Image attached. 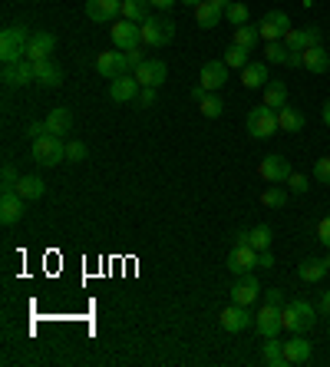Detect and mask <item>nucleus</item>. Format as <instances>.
<instances>
[{
    "mask_svg": "<svg viewBox=\"0 0 330 367\" xmlns=\"http://www.w3.org/2000/svg\"><path fill=\"white\" fill-rule=\"evenodd\" d=\"M142 106V110H152L155 103H159V87H142L139 93V100H136Z\"/></svg>",
    "mask_w": 330,
    "mask_h": 367,
    "instance_id": "obj_42",
    "label": "nucleus"
},
{
    "mask_svg": "<svg viewBox=\"0 0 330 367\" xmlns=\"http://www.w3.org/2000/svg\"><path fill=\"white\" fill-rule=\"evenodd\" d=\"M152 3L149 0H123V20H132V24H146L149 17H152Z\"/></svg>",
    "mask_w": 330,
    "mask_h": 367,
    "instance_id": "obj_26",
    "label": "nucleus"
},
{
    "mask_svg": "<svg viewBox=\"0 0 330 367\" xmlns=\"http://www.w3.org/2000/svg\"><path fill=\"white\" fill-rule=\"evenodd\" d=\"M288 189H291L294 195H304V192L311 189V182H307V176H301V172H291V179H288Z\"/></svg>",
    "mask_w": 330,
    "mask_h": 367,
    "instance_id": "obj_43",
    "label": "nucleus"
},
{
    "mask_svg": "<svg viewBox=\"0 0 330 367\" xmlns=\"http://www.w3.org/2000/svg\"><path fill=\"white\" fill-rule=\"evenodd\" d=\"M301 66L304 70H311V73H327L330 70V53L324 50V47H307L304 53H301Z\"/></svg>",
    "mask_w": 330,
    "mask_h": 367,
    "instance_id": "obj_22",
    "label": "nucleus"
},
{
    "mask_svg": "<svg viewBox=\"0 0 330 367\" xmlns=\"http://www.w3.org/2000/svg\"><path fill=\"white\" fill-rule=\"evenodd\" d=\"M26 216V199L17 189H3L0 195V222L3 225H17Z\"/></svg>",
    "mask_w": 330,
    "mask_h": 367,
    "instance_id": "obj_9",
    "label": "nucleus"
},
{
    "mask_svg": "<svg viewBox=\"0 0 330 367\" xmlns=\"http://www.w3.org/2000/svg\"><path fill=\"white\" fill-rule=\"evenodd\" d=\"M225 17L231 20V27H244V24H248V17H251V13H248V7H244V3H231L228 10H225Z\"/></svg>",
    "mask_w": 330,
    "mask_h": 367,
    "instance_id": "obj_40",
    "label": "nucleus"
},
{
    "mask_svg": "<svg viewBox=\"0 0 330 367\" xmlns=\"http://www.w3.org/2000/svg\"><path fill=\"white\" fill-rule=\"evenodd\" d=\"M63 159H66V142L60 136L47 133V136L33 140V163L40 169H53V165H60Z\"/></svg>",
    "mask_w": 330,
    "mask_h": 367,
    "instance_id": "obj_3",
    "label": "nucleus"
},
{
    "mask_svg": "<svg viewBox=\"0 0 330 367\" xmlns=\"http://www.w3.org/2000/svg\"><path fill=\"white\" fill-rule=\"evenodd\" d=\"M278 110H271V106H254L251 113H248V133H251L254 140H271L274 133H278Z\"/></svg>",
    "mask_w": 330,
    "mask_h": 367,
    "instance_id": "obj_4",
    "label": "nucleus"
},
{
    "mask_svg": "<svg viewBox=\"0 0 330 367\" xmlns=\"http://www.w3.org/2000/svg\"><path fill=\"white\" fill-rule=\"evenodd\" d=\"M175 40V24L168 17H149L142 24V43L146 47H168Z\"/></svg>",
    "mask_w": 330,
    "mask_h": 367,
    "instance_id": "obj_5",
    "label": "nucleus"
},
{
    "mask_svg": "<svg viewBox=\"0 0 330 367\" xmlns=\"http://www.w3.org/2000/svg\"><path fill=\"white\" fill-rule=\"evenodd\" d=\"M317 241L324 245V248H330V216H324L317 222Z\"/></svg>",
    "mask_w": 330,
    "mask_h": 367,
    "instance_id": "obj_46",
    "label": "nucleus"
},
{
    "mask_svg": "<svg viewBox=\"0 0 330 367\" xmlns=\"http://www.w3.org/2000/svg\"><path fill=\"white\" fill-rule=\"evenodd\" d=\"M221 7H215L212 0H202V3H195V20H198V27H205V30H212V27H218V20H221Z\"/></svg>",
    "mask_w": 330,
    "mask_h": 367,
    "instance_id": "obj_29",
    "label": "nucleus"
},
{
    "mask_svg": "<svg viewBox=\"0 0 330 367\" xmlns=\"http://www.w3.org/2000/svg\"><path fill=\"white\" fill-rule=\"evenodd\" d=\"M178 3H189V7H195V3H202V0H178Z\"/></svg>",
    "mask_w": 330,
    "mask_h": 367,
    "instance_id": "obj_55",
    "label": "nucleus"
},
{
    "mask_svg": "<svg viewBox=\"0 0 330 367\" xmlns=\"http://www.w3.org/2000/svg\"><path fill=\"white\" fill-rule=\"evenodd\" d=\"M26 136H30V140H40V136H47V123H30V126H26Z\"/></svg>",
    "mask_w": 330,
    "mask_h": 367,
    "instance_id": "obj_48",
    "label": "nucleus"
},
{
    "mask_svg": "<svg viewBox=\"0 0 330 367\" xmlns=\"http://www.w3.org/2000/svg\"><path fill=\"white\" fill-rule=\"evenodd\" d=\"M225 83H228V63H225V60H208V63L202 66V87L208 89V93H218Z\"/></svg>",
    "mask_w": 330,
    "mask_h": 367,
    "instance_id": "obj_15",
    "label": "nucleus"
},
{
    "mask_svg": "<svg viewBox=\"0 0 330 367\" xmlns=\"http://www.w3.org/2000/svg\"><path fill=\"white\" fill-rule=\"evenodd\" d=\"M281 324H284V331H291V334L314 331V324H317V311H314L307 301L294 298V301H288L284 308H281Z\"/></svg>",
    "mask_w": 330,
    "mask_h": 367,
    "instance_id": "obj_2",
    "label": "nucleus"
},
{
    "mask_svg": "<svg viewBox=\"0 0 330 367\" xmlns=\"http://www.w3.org/2000/svg\"><path fill=\"white\" fill-rule=\"evenodd\" d=\"M139 93H142V83L132 73L109 80V100L113 103H123V106H126V103H136L139 100Z\"/></svg>",
    "mask_w": 330,
    "mask_h": 367,
    "instance_id": "obj_10",
    "label": "nucleus"
},
{
    "mask_svg": "<svg viewBox=\"0 0 330 367\" xmlns=\"http://www.w3.org/2000/svg\"><path fill=\"white\" fill-rule=\"evenodd\" d=\"M149 3H152V7H159V10H172L178 0H149Z\"/></svg>",
    "mask_w": 330,
    "mask_h": 367,
    "instance_id": "obj_51",
    "label": "nucleus"
},
{
    "mask_svg": "<svg viewBox=\"0 0 330 367\" xmlns=\"http://www.w3.org/2000/svg\"><path fill=\"white\" fill-rule=\"evenodd\" d=\"M258 268H274V255L267 252V248L265 252H258Z\"/></svg>",
    "mask_w": 330,
    "mask_h": 367,
    "instance_id": "obj_50",
    "label": "nucleus"
},
{
    "mask_svg": "<svg viewBox=\"0 0 330 367\" xmlns=\"http://www.w3.org/2000/svg\"><path fill=\"white\" fill-rule=\"evenodd\" d=\"M271 225H254L248 228V245L251 248H258V252H265V248H271Z\"/></svg>",
    "mask_w": 330,
    "mask_h": 367,
    "instance_id": "obj_35",
    "label": "nucleus"
},
{
    "mask_svg": "<svg viewBox=\"0 0 330 367\" xmlns=\"http://www.w3.org/2000/svg\"><path fill=\"white\" fill-rule=\"evenodd\" d=\"M30 37H33V33L26 30V24L3 27V33H0V60H3V63H20V60H26Z\"/></svg>",
    "mask_w": 330,
    "mask_h": 367,
    "instance_id": "obj_1",
    "label": "nucleus"
},
{
    "mask_svg": "<svg viewBox=\"0 0 330 367\" xmlns=\"http://www.w3.org/2000/svg\"><path fill=\"white\" fill-rule=\"evenodd\" d=\"M291 163L284 159V156H265L261 163H258V176L271 182V186H288V179H291Z\"/></svg>",
    "mask_w": 330,
    "mask_h": 367,
    "instance_id": "obj_7",
    "label": "nucleus"
},
{
    "mask_svg": "<svg viewBox=\"0 0 330 367\" xmlns=\"http://www.w3.org/2000/svg\"><path fill=\"white\" fill-rule=\"evenodd\" d=\"M265 301L274 304V308H284V292H281V288H271V292H265Z\"/></svg>",
    "mask_w": 330,
    "mask_h": 367,
    "instance_id": "obj_47",
    "label": "nucleus"
},
{
    "mask_svg": "<svg viewBox=\"0 0 330 367\" xmlns=\"http://www.w3.org/2000/svg\"><path fill=\"white\" fill-rule=\"evenodd\" d=\"M320 43V30L317 27H307V30H288V33H284V47H288V50H297V53H304L307 47H317Z\"/></svg>",
    "mask_w": 330,
    "mask_h": 367,
    "instance_id": "obj_16",
    "label": "nucleus"
},
{
    "mask_svg": "<svg viewBox=\"0 0 330 367\" xmlns=\"http://www.w3.org/2000/svg\"><path fill=\"white\" fill-rule=\"evenodd\" d=\"M258 40H261V30H258V24L235 27V33H231V43H238V47H244L248 53H254V50H258Z\"/></svg>",
    "mask_w": 330,
    "mask_h": 367,
    "instance_id": "obj_28",
    "label": "nucleus"
},
{
    "mask_svg": "<svg viewBox=\"0 0 330 367\" xmlns=\"http://www.w3.org/2000/svg\"><path fill=\"white\" fill-rule=\"evenodd\" d=\"M265 106H271V110L288 106V83L284 80H271L265 87Z\"/></svg>",
    "mask_w": 330,
    "mask_h": 367,
    "instance_id": "obj_32",
    "label": "nucleus"
},
{
    "mask_svg": "<svg viewBox=\"0 0 330 367\" xmlns=\"http://www.w3.org/2000/svg\"><path fill=\"white\" fill-rule=\"evenodd\" d=\"M314 179H317V182H330V156H324V159L314 163Z\"/></svg>",
    "mask_w": 330,
    "mask_h": 367,
    "instance_id": "obj_45",
    "label": "nucleus"
},
{
    "mask_svg": "<svg viewBox=\"0 0 330 367\" xmlns=\"http://www.w3.org/2000/svg\"><path fill=\"white\" fill-rule=\"evenodd\" d=\"M261 361H265L267 367H284V364H288V357H284V341H278V338H267L265 351H261Z\"/></svg>",
    "mask_w": 330,
    "mask_h": 367,
    "instance_id": "obj_33",
    "label": "nucleus"
},
{
    "mask_svg": "<svg viewBox=\"0 0 330 367\" xmlns=\"http://www.w3.org/2000/svg\"><path fill=\"white\" fill-rule=\"evenodd\" d=\"M0 179H3V189H17V182H20V176H17V169H13V163H3V169H0Z\"/></svg>",
    "mask_w": 330,
    "mask_h": 367,
    "instance_id": "obj_44",
    "label": "nucleus"
},
{
    "mask_svg": "<svg viewBox=\"0 0 330 367\" xmlns=\"http://www.w3.org/2000/svg\"><path fill=\"white\" fill-rule=\"evenodd\" d=\"M126 53V66H129V73H136L142 63H146V50L142 47H132V50H123Z\"/></svg>",
    "mask_w": 330,
    "mask_h": 367,
    "instance_id": "obj_41",
    "label": "nucleus"
},
{
    "mask_svg": "<svg viewBox=\"0 0 330 367\" xmlns=\"http://www.w3.org/2000/svg\"><path fill=\"white\" fill-rule=\"evenodd\" d=\"M212 3H215V7H221V10H228V7L235 3V0H212Z\"/></svg>",
    "mask_w": 330,
    "mask_h": 367,
    "instance_id": "obj_54",
    "label": "nucleus"
},
{
    "mask_svg": "<svg viewBox=\"0 0 330 367\" xmlns=\"http://www.w3.org/2000/svg\"><path fill=\"white\" fill-rule=\"evenodd\" d=\"M324 265H327V271H330V255H327V258H324Z\"/></svg>",
    "mask_w": 330,
    "mask_h": 367,
    "instance_id": "obj_56",
    "label": "nucleus"
},
{
    "mask_svg": "<svg viewBox=\"0 0 330 367\" xmlns=\"http://www.w3.org/2000/svg\"><path fill=\"white\" fill-rule=\"evenodd\" d=\"M96 70H100V76H106V80L126 76L129 73L126 53H123V50H100V53H96Z\"/></svg>",
    "mask_w": 330,
    "mask_h": 367,
    "instance_id": "obj_11",
    "label": "nucleus"
},
{
    "mask_svg": "<svg viewBox=\"0 0 330 367\" xmlns=\"http://www.w3.org/2000/svg\"><path fill=\"white\" fill-rule=\"evenodd\" d=\"M267 17H271V20H278L284 30H291V17H288L284 10H267Z\"/></svg>",
    "mask_w": 330,
    "mask_h": 367,
    "instance_id": "obj_49",
    "label": "nucleus"
},
{
    "mask_svg": "<svg viewBox=\"0 0 330 367\" xmlns=\"http://www.w3.org/2000/svg\"><path fill=\"white\" fill-rule=\"evenodd\" d=\"M221 328L228 334H242V331L254 328V315L248 311V304H235L231 301L225 311H221Z\"/></svg>",
    "mask_w": 330,
    "mask_h": 367,
    "instance_id": "obj_8",
    "label": "nucleus"
},
{
    "mask_svg": "<svg viewBox=\"0 0 330 367\" xmlns=\"http://www.w3.org/2000/svg\"><path fill=\"white\" fill-rule=\"evenodd\" d=\"M47 133H53V136H60L63 140L66 133H73V113L66 110V106H53L50 113H47Z\"/></svg>",
    "mask_w": 330,
    "mask_h": 367,
    "instance_id": "obj_20",
    "label": "nucleus"
},
{
    "mask_svg": "<svg viewBox=\"0 0 330 367\" xmlns=\"http://www.w3.org/2000/svg\"><path fill=\"white\" fill-rule=\"evenodd\" d=\"M242 83H244V89H265L271 80H267V60H258V63H248L242 70Z\"/></svg>",
    "mask_w": 330,
    "mask_h": 367,
    "instance_id": "obj_25",
    "label": "nucleus"
},
{
    "mask_svg": "<svg viewBox=\"0 0 330 367\" xmlns=\"http://www.w3.org/2000/svg\"><path fill=\"white\" fill-rule=\"evenodd\" d=\"M320 119H324V126H330V100L324 103V113H320Z\"/></svg>",
    "mask_w": 330,
    "mask_h": 367,
    "instance_id": "obj_53",
    "label": "nucleus"
},
{
    "mask_svg": "<svg viewBox=\"0 0 330 367\" xmlns=\"http://www.w3.org/2000/svg\"><path fill=\"white\" fill-rule=\"evenodd\" d=\"M198 110H202L205 119H218V116L225 113V100H221L218 93H205L202 103H198Z\"/></svg>",
    "mask_w": 330,
    "mask_h": 367,
    "instance_id": "obj_34",
    "label": "nucleus"
},
{
    "mask_svg": "<svg viewBox=\"0 0 330 367\" xmlns=\"http://www.w3.org/2000/svg\"><path fill=\"white\" fill-rule=\"evenodd\" d=\"M254 328H258V334L261 338H278L281 334V308H274V304H261L258 308V315H254Z\"/></svg>",
    "mask_w": 330,
    "mask_h": 367,
    "instance_id": "obj_12",
    "label": "nucleus"
},
{
    "mask_svg": "<svg viewBox=\"0 0 330 367\" xmlns=\"http://www.w3.org/2000/svg\"><path fill=\"white\" fill-rule=\"evenodd\" d=\"M3 83H10V87H26V83H33L37 73H33V63L30 60H20V63H3Z\"/></svg>",
    "mask_w": 330,
    "mask_h": 367,
    "instance_id": "obj_19",
    "label": "nucleus"
},
{
    "mask_svg": "<svg viewBox=\"0 0 330 367\" xmlns=\"http://www.w3.org/2000/svg\"><path fill=\"white\" fill-rule=\"evenodd\" d=\"M258 294H261V285H258V278L248 271V275H242V281L231 288V301L235 304H251Z\"/></svg>",
    "mask_w": 330,
    "mask_h": 367,
    "instance_id": "obj_23",
    "label": "nucleus"
},
{
    "mask_svg": "<svg viewBox=\"0 0 330 367\" xmlns=\"http://www.w3.org/2000/svg\"><path fill=\"white\" fill-rule=\"evenodd\" d=\"M132 76L139 80L142 87H162V83H165V76H168V70H165L162 60H146V63H142Z\"/></svg>",
    "mask_w": 330,
    "mask_h": 367,
    "instance_id": "obj_21",
    "label": "nucleus"
},
{
    "mask_svg": "<svg viewBox=\"0 0 330 367\" xmlns=\"http://www.w3.org/2000/svg\"><path fill=\"white\" fill-rule=\"evenodd\" d=\"M258 30H261V40H265V43H271V40H284V33H288V30H284V27L278 24V20H271V17H261V24H258Z\"/></svg>",
    "mask_w": 330,
    "mask_h": 367,
    "instance_id": "obj_38",
    "label": "nucleus"
},
{
    "mask_svg": "<svg viewBox=\"0 0 330 367\" xmlns=\"http://www.w3.org/2000/svg\"><path fill=\"white\" fill-rule=\"evenodd\" d=\"M324 275H327V265H324L320 258H304V262L297 265V278L307 281V285H317Z\"/></svg>",
    "mask_w": 330,
    "mask_h": 367,
    "instance_id": "obj_30",
    "label": "nucleus"
},
{
    "mask_svg": "<svg viewBox=\"0 0 330 367\" xmlns=\"http://www.w3.org/2000/svg\"><path fill=\"white\" fill-rule=\"evenodd\" d=\"M225 63H228V70H244V66L251 63V53L244 50V47H238V43H231L228 50H225Z\"/></svg>",
    "mask_w": 330,
    "mask_h": 367,
    "instance_id": "obj_36",
    "label": "nucleus"
},
{
    "mask_svg": "<svg viewBox=\"0 0 330 367\" xmlns=\"http://www.w3.org/2000/svg\"><path fill=\"white\" fill-rule=\"evenodd\" d=\"M17 192L24 195L26 202H37V199H43L47 195V182L40 176H20V182H17Z\"/></svg>",
    "mask_w": 330,
    "mask_h": 367,
    "instance_id": "obj_27",
    "label": "nucleus"
},
{
    "mask_svg": "<svg viewBox=\"0 0 330 367\" xmlns=\"http://www.w3.org/2000/svg\"><path fill=\"white\" fill-rule=\"evenodd\" d=\"M311 354H314V347H311V341H307L304 334H294L291 341H284V357H288V364L301 367L311 361Z\"/></svg>",
    "mask_w": 330,
    "mask_h": 367,
    "instance_id": "obj_18",
    "label": "nucleus"
},
{
    "mask_svg": "<svg viewBox=\"0 0 330 367\" xmlns=\"http://www.w3.org/2000/svg\"><path fill=\"white\" fill-rule=\"evenodd\" d=\"M317 308H320V311H324V315L330 317V292H324V294H320V304H317Z\"/></svg>",
    "mask_w": 330,
    "mask_h": 367,
    "instance_id": "obj_52",
    "label": "nucleus"
},
{
    "mask_svg": "<svg viewBox=\"0 0 330 367\" xmlns=\"http://www.w3.org/2000/svg\"><path fill=\"white\" fill-rule=\"evenodd\" d=\"M113 43L116 50H132L142 43V24H132V20H119L113 24Z\"/></svg>",
    "mask_w": 330,
    "mask_h": 367,
    "instance_id": "obj_13",
    "label": "nucleus"
},
{
    "mask_svg": "<svg viewBox=\"0 0 330 367\" xmlns=\"http://www.w3.org/2000/svg\"><path fill=\"white\" fill-rule=\"evenodd\" d=\"M86 156H89L86 142H79V140H70V142H66V163H83Z\"/></svg>",
    "mask_w": 330,
    "mask_h": 367,
    "instance_id": "obj_39",
    "label": "nucleus"
},
{
    "mask_svg": "<svg viewBox=\"0 0 330 367\" xmlns=\"http://www.w3.org/2000/svg\"><path fill=\"white\" fill-rule=\"evenodd\" d=\"M254 268H258V248H251L244 239H235V245L228 252V271L242 278V275L254 271Z\"/></svg>",
    "mask_w": 330,
    "mask_h": 367,
    "instance_id": "obj_6",
    "label": "nucleus"
},
{
    "mask_svg": "<svg viewBox=\"0 0 330 367\" xmlns=\"http://www.w3.org/2000/svg\"><path fill=\"white\" fill-rule=\"evenodd\" d=\"M53 47H56V37H53L50 30H33L30 47H26V60H30V63H37V60H50Z\"/></svg>",
    "mask_w": 330,
    "mask_h": 367,
    "instance_id": "obj_14",
    "label": "nucleus"
},
{
    "mask_svg": "<svg viewBox=\"0 0 330 367\" xmlns=\"http://www.w3.org/2000/svg\"><path fill=\"white\" fill-rule=\"evenodd\" d=\"M33 73H37V83H43V87H50V89H56L63 83V70L53 63V60H37Z\"/></svg>",
    "mask_w": 330,
    "mask_h": 367,
    "instance_id": "obj_24",
    "label": "nucleus"
},
{
    "mask_svg": "<svg viewBox=\"0 0 330 367\" xmlns=\"http://www.w3.org/2000/svg\"><path fill=\"white\" fill-rule=\"evenodd\" d=\"M261 205H267V209H284V205H288V189H284V186H267V189L261 192Z\"/></svg>",
    "mask_w": 330,
    "mask_h": 367,
    "instance_id": "obj_37",
    "label": "nucleus"
},
{
    "mask_svg": "<svg viewBox=\"0 0 330 367\" xmlns=\"http://www.w3.org/2000/svg\"><path fill=\"white\" fill-rule=\"evenodd\" d=\"M123 10V0H86V17L93 24H109Z\"/></svg>",
    "mask_w": 330,
    "mask_h": 367,
    "instance_id": "obj_17",
    "label": "nucleus"
},
{
    "mask_svg": "<svg viewBox=\"0 0 330 367\" xmlns=\"http://www.w3.org/2000/svg\"><path fill=\"white\" fill-rule=\"evenodd\" d=\"M304 113L301 110H294V106H281L278 110V126L284 129V133H301L304 129Z\"/></svg>",
    "mask_w": 330,
    "mask_h": 367,
    "instance_id": "obj_31",
    "label": "nucleus"
}]
</instances>
